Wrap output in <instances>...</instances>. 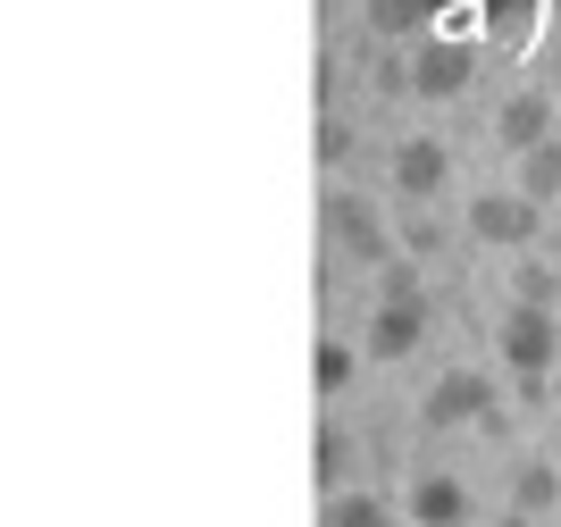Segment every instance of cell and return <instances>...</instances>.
I'll use <instances>...</instances> for the list:
<instances>
[{"label":"cell","instance_id":"cell-5","mask_svg":"<svg viewBox=\"0 0 561 527\" xmlns=\"http://www.w3.org/2000/svg\"><path fill=\"white\" fill-rule=\"evenodd\" d=\"M494 142H503L512 160L545 151V142H553V101H545V92H512V101L494 110Z\"/></svg>","mask_w":561,"mask_h":527},{"label":"cell","instance_id":"cell-10","mask_svg":"<svg viewBox=\"0 0 561 527\" xmlns=\"http://www.w3.org/2000/svg\"><path fill=\"white\" fill-rule=\"evenodd\" d=\"M394 234H402V252H411V260H436L453 243V218L436 202H402V227Z\"/></svg>","mask_w":561,"mask_h":527},{"label":"cell","instance_id":"cell-17","mask_svg":"<svg viewBox=\"0 0 561 527\" xmlns=\"http://www.w3.org/2000/svg\"><path fill=\"white\" fill-rule=\"evenodd\" d=\"M352 135H344V117H319V160H344Z\"/></svg>","mask_w":561,"mask_h":527},{"label":"cell","instance_id":"cell-14","mask_svg":"<svg viewBox=\"0 0 561 527\" xmlns=\"http://www.w3.org/2000/svg\"><path fill=\"white\" fill-rule=\"evenodd\" d=\"M352 368H360V360H352V344H335V335H328V344H319V393H344Z\"/></svg>","mask_w":561,"mask_h":527},{"label":"cell","instance_id":"cell-3","mask_svg":"<svg viewBox=\"0 0 561 527\" xmlns=\"http://www.w3.org/2000/svg\"><path fill=\"white\" fill-rule=\"evenodd\" d=\"M328 234H335V252H344V260H369V268H386L394 243H402V234L386 227L360 193H335V202H328Z\"/></svg>","mask_w":561,"mask_h":527},{"label":"cell","instance_id":"cell-18","mask_svg":"<svg viewBox=\"0 0 561 527\" xmlns=\"http://www.w3.org/2000/svg\"><path fill=\"white\" fill-rule=\"evenodd\" d=\"M486 527H537V519H528V511H503V519H486Z\"/></svg>","mask_w":561,"mask_h":527},{"label":"cell","instance_id":"cell-19","mask_svg":"<svg viewBox=\"0 0 561 527\" xmlns=\"http://www.w3.org/2000/svg\"><path fill=\"white\" fill-rule=\"evenodd\" d=\"M553 101H561V68H553Z\"/></svg>","mask_w":561,"mask_h":527},{"label":"cell","instance_id":"cell-11","mask_svg":"<svg viewBox=\"0 0 561 527\" xmlns=\"http://www.w3.org/2000/svg\"><path fill=\"white\" fill-rule=\"evenodd\" d=\"M553 503H561V469H553V460H519L512 511H528V519H537V511H553Z\"/></svg>","mask_w":561,"mask_h":527},{"label":"cell","instance_id":"cell-16","mask_svg":"<svg viewBox=\"0 0 561 527\" xmlns=\"http://www.w3.org/2000/svg\"><path fill=\"white\" fill-rule=\"evenodd\" d=\"M553 294H561L553 268H519V301H528V310H553Z\"/></svg>","mask_w":561,"mask_h":527},{"label":"cell","instance_id":"cell-6","mask_svg":"<svg viewBox=\"0 0 561 527\" xmlns=\"http://www.w3.org/2000/svg\"><path fill=\"white\" fill-rule=\"evenodd\" d=\"M445 176H453V151L436 135H411L394 151V193L402 202H436V193H445Z\"/></svg>","mask_w":561,"mask_h":527},{"label":"cell","instance_id":"cell-15","mask_svg":"<svg viewBox=\"0 0 561 527\" xmlns=\"http://www.w3.org/2000/svg\"><path fill=\"white\" fill-rule=\"evenodd\" d=\"M377 294L386 301H420V268H411V260H386V268H377Z\"/></svg>","mask_w":561,"mask_h":527},{"label":"cell","instance_id":"cell-12","mask_svg":"<svg viewBox=\"0 0 561 527\" xmlns=\"http://www.w3.org/2000/svg\"><path fill=\"white\" fill-rule=\"evenodd\" d=\"M519 193H528V202H561V142H545V151H528V160H519Z\"/></svg>","mask_w":561,"mask_h":527},{"label":"cell","instance_id":"cell-4","mask_svg":"<svg viewBox=\"0 0 561 527\" xmlns=\"http://www.w3.org/2000/svg\"><path fill=\"white\" fill-rule=\"evenodd\" d=\"M494 411V386L478 377V368H453V377H436V393L420 402L427 427H469V419H486Z\"/></svg>","mask_w":561,"mask_h":527},{"label":"cell","instance_id":"cell-7","mask_svg":"<svg viewBox=\"0 0 561 527\" xmlns=\"http://www.w3.org/2000/svg\"><path fill=\"white\" fill-rule=\"evenodd\" d=\"M427 335V301H377V319H369V360H411Z\"/></svg>","mask_w":561,"mask_h":527},{"label":"cell","instance_id":"cell-13","mask_svg":"<svg viewBox=\"0 0 561 527\" xmlns=\"http://www.w3.org/2000/svg\"><path fill=\"white\" fill-rule=\"evenodd\" d=\"M328 527H394V519H386V503H377V494H335V503H328Z\"/></svg>","mask_w":561,"mask_h":527},{"label":"cell","instance_id":"cell-9","mask_svg":"<svg viewBox=\"0 0 561 527\" xmlns=\"http://www.w3.org/2000/svg\"><path fill=\"white\" fill-rule=\"evenodd\" d=\"M469 68H478V59H469L461 43H427L420 59H411V92H420V101H453V92L469 84Z\"/></svg>","mask_w":561,"mask_h":527},{"label":"cell","instance_id":"cell-1","mask_svg":"<svg viewBox=\"0 0 561 527\" xmlns=\"http://www.w3.org/2000/svg\"><path fill=\"white\" fill-rule=\"evenodd\" d=\"M503 360H512L519 386H545L561 360V319L553 310H528V301H512V319H503Z\"/></svg>","mask_w":561,"mask_h":527},{"label":"cell","instance_id":"cell-8","mask_svg":"<svg viewBox=\"0 0 561 527\" xmlns=\"http://www.w3.org/2000/svg\"><path fill=\"white\" fill-rule=\"evenodd\" d=\"M411 527H469V494L461 478H445V469H427V478H411Z\"/></svg>","mask_w":561,"mask_h":527},{"label":"cell","instance_id":"cell-2","mask_svg":"<svg viewBox=\"0 0 561 527\" xmlns=\"http://www.w3.org/2000/svg\"><path fill=\"white\" fill-rule=\"evenodd\" d=\"M537 227H545V209L528 202V193H503V184H494V193H478V202H469V234H478V243H486V252H519V243H537Z\"/></svg>","mask_w":561,"mask_h":527}]
</instances>
